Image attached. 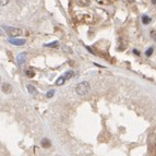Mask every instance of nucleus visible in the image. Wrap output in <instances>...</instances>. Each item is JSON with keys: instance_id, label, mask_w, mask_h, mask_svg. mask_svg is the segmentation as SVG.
<instances>
[{"instance_id": "f257e3e1", "label": "nucleus", "mask_w": 156, "mask_h": 156, "mask_svg": "<svg viewBox=\"0 0 156 156\" xmlns=\"http://www.w3.org/2000/svg\"><path fill=\"white\" fill-rule=\"evenodd\" d=\"M148 156H156V131H152L148 138Z\"/></svg>"}, {"instance_id": "f03ea898", "label": "nucleus", "mask_w": 156, "mask_h": 156, "mask_svg": "<svg viewBox=\"0 0 156 156\" xmlns=\"http://www.w3.org/2000/svg\"><path fill=\"white\" fill-rule=\"evenodd\" d=\"M75 92H77V94L81 95V96L87 94L90 92V84H89V82L84 81V82L79 83L77 87H75Z\"/></svg>"}, {"instance_id": "7ed1b4c3", "label": "nucleus", "mask_w": 156, "mask_h": 156, "mask_svg": "<svg viewBox=\"0 0 156 156\" xmlns=\"http://www.w3.org/2000/svg\"><path fill=\"white\" fill-rule=\"evenodd\" d=\"M4 31L7 32L8 35L10 36H20L23 34V30L19 29V27H11V26H4Z\"/></svg>"}, {"instance_id": "20e7f679", "label": "nucleus", "mask_w": 156, "mask_h": 156, "mask_svg": "<svg viewBox=\"0 0 156 156\" xmlns=\"http://www.w3.org/2000/svg\"><path fill=\"white\" fill-rule=\"evenodd\" d=\"M25 60H26V53H21L17 56V61L19 66H22L25 62Z\"/></svg>"}, {"instance_id": "39448f33", "label": "nucleus", "mask_w": 156, "mask_h": 156, "mask_svg": "<svg viewBox=\"0 0 156 156\" xmlns=\"http://www.w3.org/2000/svg\"><path fill=\"white\" fill-rule=\"evenodd\" d=\"M2 92L4 93H6V94H10L11 92H12V86L9 84V83H4V84H2Z\"/></svg>"}, {"instance_id": "423d86ee", "label": "nucleus", "mask_w": 156, "mask_h": 156, "mask_svg": "<svg viewBox=\"0 0 156 156\" xmlns=\"http://www.w3.org/2000/svg\"><path fill=\"white\" fill-rule=\"evenodd\" d=\"M9 41L11 43V44H13V45H17V46H22L25 44V39H14V38H10L9 39Z\"/></svg>"}, {"instance_id": "0eeeda50", "label": "nucleus", "mask_w": 156, "mask_h": 156, "mask_svg": "<svg viewBox=\"0 0 156 156\" xmlns=\"http://www.w3.org/2000/svg\"><path fill=\"white\" fill-rule=\"evenodd\" d=\"M97 4H103V6H108V4H111L115 0H95Z\"/></svg>"}, {"instance_id": "6e6552de", "label": "nucleus", "mask_w": 156, "mask_h": 156, "mask_svg": "<svg viewBox=\"0 0 156 156\" xmlns=\"http://www.w3.org/2000/svg\"><path fill=\"white\" fill-rule=\"evenodd\" d=\"M50 145H51V143H50V141L48 139H43V140H41V146H43L44 148H50Z\"/></svg>"}, {"instance_id": "1a4fd4ad", "label": "nucleus", "mask_w": 156, "mask_h": 156, "mask_svg": "<svg viewBox=\"0 0 156 156\" xmlns=\"http://www.w3.org/2000/svg\"><path fill=\"white\" fill-rule=\"evenodd\" d=\"M77 4H78L79 6L85 7V6H89V4H90V0H77Z\"/></svg>"}, {"instance_id": "9d476101", "label": "nucleus", "mask_w": 156, "mask_h": 156, "mask_svg": "<svg viewBox=\"0 0 156 156\" xmlns=\"http://www.w3.org/2000/svg\"><path fill=\"white\" fill-rule=\"evenodd\" d=\"M27 91H29L30 94H33V95L37 94V90L33 86V85H27Z\"/></svg>"}, {"instance_id": "9b49d317", "label": "nucleus", "mask_w": 156, "mask_h": 156, "mask_svg": "<svg viewBox=\"0 0 156 156\" xmlns=\"http://www.w3.org/2000/svg\"><path fill=\"white\" fill-rule=\"evenodd\" d=\"M72 77H73V71H68V72H66V73L63 74V78L66 79V80H69Z\"/></svg>"}, {"instance_id": "f8f14e48", "label": "nucleus", "mask_w": 156, "mask_h": 156, "mask_svg": "<svg viewBox=\"0 0 156 156\" xmlns=\"http://www.w3.org/2000/svg\"><path fill=\"white\" fill-rule=\"evenodd\" d=\"M65 82H66V79L63 78V75H62V77H60V78L56 81V84H57V85H62Z\"/></svg>"}, {"instance_id": "ddd939ff", "label": "nucleus", "mask_w": 156, "mask_h": 156, "mask_svg": "<svg viewBox=\"0 0 156 156\" xmlns=\"http://www.w3.org/2000/svg\"><path fill=\"white\" fill-rule=\"evenodd\" d=\"M142 22H143V24H148L150 22H151V18L148 17V15H144L142 18Z\"/></svg>"}, {"instance_id": "4468645a", "label": "nucleus", "mask_w": 156, "mask_h": 156, "mask_svg": "<svg viewBox=\"0 0 156 156\" xmlns=\"http://www.w3.org/2000/svg\"><path fill=\"white\" fill-rule=\"evenodd\" d=\"M58 44H59V43L56 41H53V43H49V44H46L45 46L46 47H57Z\"/></svg>"}, {"instance_id": "2eb2a0df", "label": "nucleus", "mask_w": 156, "mask_h": 156, "mask_svg": "<svg viewBox=\"0 0 156 156\" xmlns=\"http://www.w3.org/2000/svg\"><path fill=\"white\" fill-rule=\"evenodd\" d=\"M25 73H26V75H27L29 78H33L34 75H35V72H34V71H32V70H27Z\"/></svg>"}, {"instance_id": "dca6fc26", "label": "nucleus", "mask_w": 156, "mask_h": 156, "mask_svg": "<svg viewBox=\"0 0 156 156\" xmlns=\"http://www.w3.org/2000/svg\"><path fill=\"white\" fill-rule=\"evenodd\" d=\"M152 53H153V47H150V48H148V49L146 50V53H145V55H146L148 57H150V56H151Z\"/></svg>"}, {"instance_id": "f3484780", "label": "nucleus", "mask_w": 156, "mask_h": 156, "mask_svg": "<svg viewBox=\"0 0 156 156\" xmlns=\"http://www.w3.org/2000/svg\"><path fill=\"white\" fill-rule=\"evenodd\" d=\"M10 2V0H0V6H7V4Z\"/></svg>"}, {"instance_id": "a211bd4d", "label": "nucleus", "mask_w": 156, "mask_h": 156, "mask_svg": "<svg viewBox=\"0 0 156 156\" xmlns=\"http://www.w3.org/2000/svg\"><path fill=\"white\" fill-rule=\"evenodd\" d=\"M53 93H55V92H53V91H49V92H48V93H47V97H53Z\"/></svg>"}, {"instance_id": "6ab92c4d", "label": "nucleus", "mask_w": 156, "mask_h": 156, "mask_svg": "<svg viewBox=\"0 0 156 156\" xmlns=\"http://www.w3.org/2000/svg\"><path fill=\"white\" fill-rule=\"evenodd\" d=\"M151 35H152V38H153V39H155V41H156V32L152 31V32H151Z\"/></svg>"}, {"instance_id": "aec40b11", "label": "nucleus", "mask_w": 156, "mask_h": 156, "mask_svg": "<svg viewBox=\"0 0 156 156\" xmlns=\"http://www.w3.org/2000/svg\"><path fill=\"white\" fill-rule=\"evenodd\" d=\"M133 53H136V55H138V56H139V55H140V51H139V50H136V49L133 50Z\"/></svg>"}, {"instance_id": "412c9836", "label": "nucleus", "mask_w": 156, "mask_h": 156, "mask_svg": "<svg viewBox=\"0 0 156 156\" xmlns=\"http://www.w3.org/2000/svg\"><path fill=\"white\" fill-rule=\"evenodd\" d=\"M152 1V4H156V0H151Z\"/></svg>"}]
</instances>
